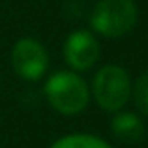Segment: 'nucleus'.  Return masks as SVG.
I'll return each instance as SVG.
<instances>
[{"label":"nucleus","mask_w":148,"mask_h":148,"mask_svg":"<svg viewBox=\"0 0 148 148\" xmlns=\"http://www.w3.org/2000/svg\"><path fill=\"white\" fill-rule=\"evenodd\" d=\"M45 98L60 114H77L90 101L88 84L73 71H58L45 83Z\"/></svg>","instance_id":"obj_1"},{"label":"nucleus","mask_w":148,"mask_h":148,"mask_svg":"<svg viewBox=\"0 0 148 148\" xmlns=\"http://www.w3.org/2000/svg\"><path fill=\"white\" fill-rule=\"evenodd\" d=\"M90 25L103 38H122L137 25L133 0H99L92 8Z\"/></svg>","instance_id":"obj_2"},{"label":"nucleus","mask_w":148,"mask_h":148,"mask_svg":"<svg viewBox=\"0 0 148 148\" xmlns=\"http://www.w3.org/2000/svg\"><path fill=\"white\" fill-rule=\"evenodd\" d=\"M92 94L98 105L107 112H118L131 96V79L120 66L107 64L96 73Z\"/></svg>","instance_id":"obj_3"},{"label":"nucleus","mask_w":148,"mask_h":148,"mask_svg":"<svg viewBox=\"0 0 148 148\" xmlns=\"http://www.w3.org/2000/svg\"><path fill=\"white\" fill-rule=\"evenodd\" d=\"M49 64V54L40 41L32 38H23L11 49V68L21 79L38 81L45 73Z\"/></svg>","instance_id":"obj_4"},{"label":"nucleus","mask_w":148,"mask_h":148,"mask_svg":"<svg viewBox=\"0 0 148 148\" xmlns=\"http://www.w3.org/2000/svg\"><path fill=\"white\" fill-rule=\"evenodd\" d=\"M64 58L73 69L86 71L98 62L99 43L88 30H75L64 43Z\"/></svg>","instance_id":"obj_5"},{"label":"nucleus","mask_w":148,"mask_h":148,"mask_svg":"<svg viewBox=\"0 0 148 148\" xmlns=\"http://www.w3.org/2000/svg\"><path fill=\"white\" fill-rule=\"evenodd\" d=\"M111 131L120 143L137 145L145 139V124L133 112H118L111 122Z\"/></svg>","instance_id":"obj_6"},{"label":"nucleus","mask_w":148,"mask_h":148,"mask_svg":"<svg viewBox=\"0 0 148 148\" xmlns=\"http://www.w3.org/2000/svg\"><path fill=\"white\" fill-rule=\"evenodd\" d=\"M51 148H111L105 141L94 137V135H84V133H75V135H66L58 139Z\"/></svg>","instance_id":"obj_7"},{"label":"nucleus","mask_w":148,"mask_h":148,"mask_svg":"<svg viewBox=\"0 0 148 148\" xmlns=\"http://www.w3.org/2000/svg\"><path fill=\"white\" fill-rule=\"evenodd\" d=\"M133 99L137 109L143 112L145 116H148V71L143 73L133 86Z\"/></svg>","instance_id":"obj_8"}]
</instances>
